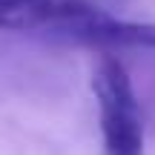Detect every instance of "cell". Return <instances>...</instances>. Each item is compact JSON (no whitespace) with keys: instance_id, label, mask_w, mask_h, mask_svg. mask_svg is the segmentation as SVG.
Listing matches in <instances>:
<instances>
[{"instance_id":"obj_1","label":"cell","mask_w":155,"mask_h":155,"mask_svg":"<svg viewBox=\"0 0 155 155\" xmlns=\"http://www.w3.org/2000/svg\"><path fill=\"white\" fill-rule=\"evenodd\" d=\"M92 92L98 98L101 109H121V112H138L132 83H129L127 66L118 58L104 55L92 72Z\"/></svg>"},{"instance_id":"obj_3","label":"cell","mask_w":155,"mask_h":155,"mask_svg":"<svg viewBox=\"0 0 155 155\" xmlns=\"http://www.w3.org/2000/svg\"><path fill=\"white\" fill-rule=\"evenodd\" d=\"M83 40L92 43H106V46H144V49H155V23H124L112 20L109 15L92 26Z\"/></svg>"},{"instance_id":"obj_4","label":"cell","mask_w":155,"mask_h":155,"mask_svg":"<svg viewBox=\"0 0 155 155\" xmlns=\"http://www.w3.org/2000/svg\"><path fill=\"white\" fill-rule=\"evenodd\" d=\"M52 0H0V29H38L43 26Z\"/></svg>"},{"instance_id":"obj_2","label":"cell","mask_w":155,"mask_h":155,"mask_svg":"<svg viewBox=\"0 0 155 155\" xmlns=\"http://www.w3.org/2000/svg\"><path fill=\"white\" fill-rule=\"evenodd\" d=\"M106 155H144V129L138 112L101 109Z\"/></svg>"}]
</instances>
